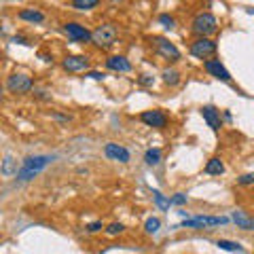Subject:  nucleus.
<instances>
[{
  "label": "nucleus",
  "mask_w": 254,
  "mask_h": 254,
  "mask_svg": "<svg viewBox=\"0 0 254 254\" xmlns=\"http://www.w3.org/2000/svg\"><path fill=\"white\" fill-rule=\"evenodd\" d=\"M53 161L51 155H34V157H26L19 165V172L15 174V178H17L19 182H28L32 178H36L38 174H41L47 165H49Z\"/></svg>",
  "instance_id": "nucleus-1"
},
{
  "label": "nucleus",
  "mask_w": 254,
  "mask_h": 254,
  "mask_svg": "<svg viewBox=\"0 0 254 254\" xmlns=\"http://www.w3.org/2000/svg\"><path fill=\"white\" fill-rule=\"evenodd\" d=\"M190 32H193L195 36L210 38L212 34H216V32H218V21H216V17H214L212 13L201 11V13L195 15L193 23H190Z\"/></svg>",
  "instance_id": "nucleus-2"
},
{
  "label": "nucleus",
  "mask_w": 254,
  "mask_h": 254,
  "mask_svg": "<svg viewBox=\"0 0 254 254\" xmlns=\"http://www.w3.org/2000/svg\"><path fill=\"white\" fill-rule=\"evenodd\" d=\"M119 38V28L115 23H100L98 28L93 30L91 43L98 47V49H110Z\"/></svg>",
  "instance_id": "nucleus-3"
},
{
  "label": "nucleus",
  "mask_w": 254,
  "mask_h": 254,
  "mask_svg": "<svg viewBox=\"0 0 254 254\" xmlns=\"http://www.w3.org/2000/svg\"><path fill=\"white\" fill-rule=\"evenodd\" d=\"M148 41H150V45H153L155 53L161 55L163 60H168V62H178L180 60V49L174 43H170L168 38H163V36H150Z\"/></svg>",
  "instance_id": "nucleus-4"
},
{
  "label": "nucleus",
  "mask_w": 254,
  "mask_h": 254,
  "mask_svg": "<svg viewBox=\"0 0 254 254\" xmlns=\"http://www.w3.org/2000/svg\"><path fill=\"white\" fill-rule=\"evenodd\" d=\"M189 51H190V55H193V58H197V60H208L210 55H214V53L218 51V45H216V41H212V38L197 36L195 41L190 43Z\"/></svg>",
  "instance_id": "nucleus-5"
},
{
  "label": "nucleus",
  "mask_w": 254,
  "mask_h": 254,
  "mask_svg": "<svg viewBox=\"0 0 254 254\" xmlns=\"http://www.w3.org/2000/svg\"><path fill=\"white\" fill-rule=\"evenodd\" d=\"M64 34L68 36V41H72V43H89L91 41V36H93V32L89 28H85L83 23H78V21H68V23H64Z\"/></svg>",
  "instance_id": "nucleus-6"
},
{
  "label": "nucleus",
  "mask_w": 254,
  "mask_h": 254,
  "mask_svg": "<svg viewBox=\"0 0 254 254\" xmlns=\"http://www.w3.org/2000/svg\"><path fill=\"white\" fill-rule=\"evenodd\" d=\"M229 218L225 216H193V218H185L180 222L182 229H203V227H220L227 225Z\"/></svg>",
  "instance_id": "nucleus-7"
},
{
  "label": "nucleus",
  "mask_w": 254,
  "mask_h": 254,
  "mask_svg": "<svg viewBox=\"0 0 254 254\" xmlns=\"http://www.w3.org/2000/svg\"><path fill=\"white\" fill-rule=\"evenodd\" d=\"M32 87H34V81L23 72H15L6 78V91L9 93H30Z\"/></svg>",
  "instance_id": "nucleus-8"
},
{
  "label": "nucleus",
  "mask_w": 254,
  "mask_h": 254,
  "mask_svg": "<svg viewBox=\"0 0 254 254\" xmlns=\"http://www.w3.org/2000/svg\"><path fill=\"white\" fill-rule=\"evenodd\" d=\"M140 121L148 125V127H155V129H163L165 125H168V115L163 113V110H144V113L140 115Z\"/></svg>",
  "instance_id": "nucleus-9"
},
{
  "label": "nucleus",
  "mask_w": 254,
  "mask_h": 254,
  "mask_svg": "<svg viewBox=\"0 0 254 254\" xmlns=\"http://www.w3.org/2000/svg\"><path fill=\"white\" fill-rule=\"evenodd\" d=\"M104 155L110 159V161H119V163H129V150H127L123 144H117V142H108L104 146Z\"/></svg>",
  "instance_id": "nucleus-10"
},
{
  "label": "nucleus",
  "mask_w": 254,
  "mask_h": 254,
  "mask_svg": "<svg viewBox=\"0 0 254 254\" xmlns=\"http://www.w3.org/2000/svg\"><path fill=\"white\" fill-rule=\"evenodd\" d=\"M62 66L68 72H85L89 68V58H85V55H66L62 60Z\"/></svg>",
  "instance_id": "nucleus-11"
},
{
  "label": "nucleus",
  "mask_w": 254,
  "mask_h": 254,
  "mask_svg": "<svg viewBox=\"0 0 254 254\" xmlns=\"http://www.w3.org/2000/svg\"><path fill=\"white\" fill-rule=\"evenodd\" d=\"M203 68L208 70V74H212L214 78H218V81L231 83V74H229V70L220 64V60H205L203 62Z\"/></svg>",
  "instance_id": "nucleus-12"
},
{
  "label": "nucleus",
  "mask_w": 254,
  "mask_h": 254,
  "mask_svg": "<svg viewBox=\"0 0 254 254\" xmlns=\"http://www.w3.org/2000/svg\"><path fill=\"white\" fill-rule=\"evenodd\" d=\"M106 68L113 72H131V62L125 55H110L106 60Z\"/></svg>",
  "instance_id": "nucleus-13"
},
{
  "label": "nucleus",
  "mask_w": 254,
  "mask_h": 254,
  "mask_svg": "<svg viewBox=\"0 0 254 254\" xmlns=\"http://www.w3.org/2000/svg\"><path fill=\"white\" fill-rule=\"evenodd\" d=\"M201 117H203V121L210 125V129L212 131H220V127H222V121H220V113L214 106H203L201 108Z\"/></svg>",
  "instance_id": "nucleus-14"
},
{
  "label": "nucleus",
  "mask_w": 254,
  "mask_h": 254,
  "mask_svg": "<svg viewBox=\"0 0 254 254\" xmlns=\"http://www.w3.org/2000/svg\"><path fill=\"white\" fill-rule=\"evenodd\" d=\"M17 17L21 19V21H30V23H43L45 21V13L43 11H38V9H21L19 13H17Z\"/></svg>",
  "instance_id": "nucleus-15"
},
{
  "label": "nucleus",
  "mask_w": 254,
  "mask_h": 254,
  "mask_svg": "<svg viewBox=\"0 0 254 254\" xmlns=\"http://www.w3.org/2000/svg\"><path fill=\"white\" fill-rule=\"evenodd\" d=\"M233 222L237 225V229H244V231H254V218H248L246 212L237 210L233 212Z\"/></svg>",
  "instance_id": "nucleus-16"
},
{
  "label": "nucleus",
  "mask_w": 254,
  "mask_h": 254,
  "mask_svg": "<svg viewBox=\"0 0 254 254\" xmlns=\"http://www.w3.org/2000/svg\"><path fill=\"white\" fill-rule=\"evenodd\" d=\"M203 172L208 174V176H220V174H225V163H222L218 157H212L210 161L205 163Z\"/></svg>",
  "instance_id": "nucleus-17"
},
{
  "label": "nucleus",
  "mask_w": 254,
  "mask_h": 254,
  "mask_svg": "<svg viewBox=\"0 0 254 254\" xmlns=\"http://www.w3.org/2000/svg\"><path fill=\"white\" fill-rule=\"evenodd\" d=\"M161 159H163V153L159 148H148L144 153V161H146V165H150V168H155V165L161 163Z\"/></svg>",
  "instance_id": "nucleus-18"
},
{
  "label": "nucleus",
  "mask_w": 254,
  "mask_h": 254,
  "mask_svg": "<svg viewBox=\"0 0 254 254\" xmlns=\"http://www.w3.org/2000/svg\"><path fill=\"white\" fill-rule=\"evenodd\" d=\"M161 76H163V83L170 85V87H176L180 83V72L178 70H174V68H165L161 72Z\"/></svg>",
  "instance_id": "nucleus-19"
},
{
  "label": "nucleus",
  "mask_w": 254,
  "mask_h": 254,
  "mask_svg": "<svg viewBox=\"0 0 254 254\" xmlns=\"http://www.w3.org/2000/svg\"><path fill=\"white\" fill-rule=\"evenodd\" d=\"M216 246L220 250H227V252H235V254H246V250L242 248L237 242H229V240H218Z\"/></svg>",
  "instance_id": "nucleus-20"
},
{
  "label": "nucleus",
  "mask_w": 254,
  "mask_h": 254,
  "mask_svg": "<svg viewBox=\"0 0 254 254\" xmlns=\"http://www.w3.org/2000/svg\"><path fill=\"white\" fill-rule=\"evenodd\" d=\"M19 168H17V161H13V157L6 155L4 161H2V174L4 176H13V174H17Z\"/></svg>",
  "instance_id": "nucleus-21"
},
{
  "label": "nucleus",
  "mask_w": 254,
  "mask_h": 254,
  "mask_svg": "<svg viewBox=\"0 0 254 254\" xmlns=\"http://www.w3.org/2000/svg\"><path fill=\"white\" fill-rule=\"evenodd\" d=\"M70 4L78 11H89V9H93V6L100 4V0H70Z\"/></svg>",
  "instance_id": "nucleus-22"
},
{
  "label": "nucleus",
  "mask_w": 254,
  "mask_h": 254,
  "mask_svg": "<svg viewBox=\"0 0 254 254\" xmlns=\"http://www.w3.org/2000/svg\"><path fill=\"white\" fill-rule=\"evenodd\" d=\"M159 229H161V220H159V218H148V220L144 222V231H146L148 235L159 233Z\"/></svg>",
  "instance_id": "nucleus-23"
},
{
  "label": "nucleus",
  "mask_w": 254,
  "mask_h": 254,
  "mask_svg": "<svg viewBox=\"0 0 254 254\" xmlns=\"http://www.w3.org/2000/svg\"><path fill=\"white\" fill-rule=\"evenodd\" d=\"M153 199H155V203H157L161 210H170L172 199H165V197H163L161 193H159V190H153Z\"/></svg>",
  "instance_id": "nucleus-24"
},
{
  "label": "nucleus",
  "mask_w": 254,
  "mask_h": 254,
  "mask_svg": "<svg viewBox=\"0 0 254 254\" xmlns=\"http://www.w3.org/2000/svg\"><path fill=\"white\" fill-rule=\"evenodd\" d=\"M159 23H161L165 30H174V28H176V19H174L172 15H168V13H161V15H159Z\"/></svg>",
  "instance_id": "nucleus-25"
},
{
  "label": "nucleus",
  "mask_w": 254,
  "mask_h": 254,
  "mask_svg": "<svg viewBox=\"0 0 254 254\" xmlns=\"http://www.w3.org/2000/svg\"><path fill=\"white\" fill-rule=\"evenodd\" d=\"M125 231V227L121 225V222H110V225L106 227V233L108 235H121Z\"/></svg>",
  "instance_id": "nucleus-26"
},
{
  "label": "nucleus",
  "mask_w": 254,
  "mask_h": 254,
  "mask_svg": "<svg viewBox=\"0 0 254 254\" xmlns=\"http://www.w3.org/2000/svg\"><path fill=\"white\" fill-rule=\"evenodd\" d=\"M187 201H189V197L185 193H176L172 197V205H185Z\"/></svg>",
  "instance_id": "nucleus-27"
},
{
  "label": "nucleus",
  "mask_w": 254,
  "mask_h": 254,
  "mask_svg": "<svg viewBox=\"0 0 254 254\" xmlns=\"http://www.w3.org/2000/svg\"><path fill=\"white\" fill-rule=\"evenodd\" d=\"M237 182H240L242 187H248V185H254V174H244L242 178H237Z\"/></svg>",
  "instance_id": "nucleus-28"
},
{
  "label": "nucleus",
  "mask_w": 254,
  "mask_h": 254,
  "mask_svg": "<svg viewBox=\"0 0 254 254\" xmlns=\"http://www.w3.org/2000/svg\"><path fill=\"white\" fill-rule=\"evenodd\" d=\"M102 229H104V225H102L100 220L98 222H91V225H87V231H89V233H98V231H102Z\"/></svg>",
  "instance_id": "nucleus-29"
},
{
  "label": "nucleus",
  "mask_w": 254,
  "mask_h": 254,
  "mask_svg": "<svg viewBox=\"0 0 254 254\" xmlns=\"http://www.w3.org/2000/svg\"><path fill=\"white\" fill-rule=\"evenodd\" d=\"M140 83H142V85H153V76H148V74H144V76H142V78H140Z\"/></svg>",
  "instance_id": "nucleus-30"
},
{
  "label": "nucleus",
  "mask_w": 254,
  "mask_h": 254,
  "mask_svg": "<svg viewBox=\"0 0 254 254\" xmlns=\"http://www.w3.org/2000/svg\"><path fill=\"white\" fill-rule=\"evenodd\" d=\"M87 76H89V78H95V81H102V78H104V74H102V72H89Z\"/></svg>",
  "instance_id": "nucleus-31"
},
{
  "label": "nucleus",
  "mask_w": 254,
  "mask_h": 254,
  "mask_svg": "<svg viewBox=\"0 0 254 254\" xmlns=\"http://www.w3.org/2000/svg\"><path fill=\"white\" fill-rule=\"evenodd\" d=\"M13 41H15V43H19V45H30V43L26 41V38H21V36H15Z\"/></svg>",
  "instance_id": "nucleus-32"
},
{
  "label": "nucleus",
  "mask_w": 254,
  "mask_h": 254,
  "mask_svg": "<svg viewBox=\"0 0 254 254\" xmlns=\"http://www.w3.org/2000/svg\"><path fill=\"white\" fill-rule=\"evenodd\" d=\"M41 60L43 62H53V58H51V55H47V53H41Z\"/></svg>",
  "instance_id": "nucleus-33"
}]
</instances>
